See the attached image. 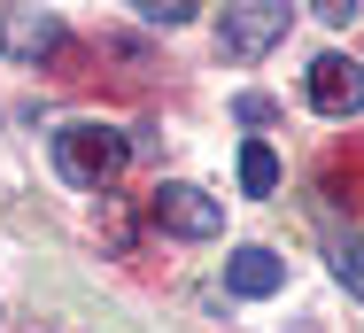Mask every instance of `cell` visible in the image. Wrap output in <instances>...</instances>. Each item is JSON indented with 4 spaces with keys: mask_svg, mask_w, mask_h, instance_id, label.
Returning <instances> with one entry per match:
<instances>
[{
    "mask_svg": "<svg viewBox=\"0 0 364 333\" xmlns=\"http://www.w3.org/2000/svg\"><path fill=\"white\" fill-rule=\"evenodd\" d=\"M55 39H63V23H55V16H16V23H8V47H16V55H31V63H39Z\"/></svg>",
    "mask_w": 364,
    "mask_h": 333,
    "instance_id": "cell-6",
    "label": "cell"
},
{
    "mask_svg": "<svg viewBox=\"0 0 364 333\" xmlns=\"http://www.w3.org/2000/svg\"><path fill=\"white\" fill-rule=\"evenodd\" d=\"M240 186H248V194H272V186H279V155H272L264 139L240 147Z\"/></svg>",
    "mask_w": 364,
    "mask_h": 333,
    "instance_id": "cell-7",
    "label": "cell"
},
{
    "mask_svg": "<svg viewBox=\"0 0 364 333\" xmlns=\"http://www.w3.org/2000/svg\"><path fill=\"white\" fill-rule=\"evenodd\" d=\"M147 217H155L163 233H178V240H218L225 233V201L202 194V186H186V179L155 186V194H147Z\"/></svg>",
    "mask_w": 364,
    "mask_h": 333,
    "instance_id": "cell-2",
    "label": "cell"
},
{
    "mask_svg": "<svg viewBox=\"0 0 364 333\" xmlns=\"http://www.w3.org/2000/svg\"><path fill=\"white\" fill-rule=\"evenodd\" d=\"M124 163H132V139L117 132V125H63L55 132V171L70 186H109Z\"/></svg>",
    "mask_w": 364,
    "mask_h": 333,
    "instance_id": "cell-1",
    "label": "cell"
},
{
    "mask_svg": "<svg viewBox=\"0 0 364 333\" xmlns=\"http://www.w3.org/2000/svg\"><path fill=\"white\" fill-rule=\"evenodd\" d=\"M140 16H147V23H171V31H178V23H194V0H140Z\"/></svg>",
    "mask_w": 364,
    "mask_h": 333,
    "instance_id": "cell-8",
    "label": "cell"
},
{
    "mask_svg": "<svg viewBox=\"0 0 364 333\" xmlns=\"http://www.w3.org/2000/svg\"><path fill=\"white\" fill-rule=\"evenodd\" d=\"M272 39H287V8L279 0H248V8H225L218 16V55L225 63H256Z\"/></svg>",
    "mask_w": 364,
    "mask_h": 333,
    "instance_id": "cell-3",
    "label": "cell"
},
{
    "mask_svg": "<svg viewBox=\"0 0 364 333\" xmlns=\"http://www.w3.org/2000/svg\"><path fill=\"white\" fill-rule=\"evenodd\" d=\"M279 287H287V264H279L272 248H232V256H225V295L264 302V295H279Z\"/></svg>",
    "mask_w": 364,
    "mask_h": 333,
    "instance_id": "cell-5",
    "label": "cell"
},
{
    "mask_svg": "<svg viewBox=\"0 0 364 333\" xmlns=\"http://www.w3.org/2000/svg\"><path fill=\"white\" fill-rule=\"evenodd\" d=\"M0 47H8V23H0Z\"/></svg>",
    "mask_w": 364,
    "mask_h": 333,
    "instance_id": "cell-10",
    "label": "cell"
},
{
    "mask_svg": "<svg viewBox=\"0 0 364 333\" xmlns=\"http://www.w3.org/2000/svg\"><path fill=\"white\" fill-rule=\"evenodd\" d=\"M310 109L318 117H364V70L349 55H318L310 63Z\"/></svg>",
    "mask_w": 364,
    "mask_h": 333,
    "instance_id": "cell-4",
    "label": "cell"
},
{
    "mask_svg": "<svg viewBox=\"0 0 364 333\" xmlns=\"http://www.w3.org/2000/svg\"><path fill=\"white\" fill-rule=\"evenodd\" d=\"M333 279H341L349 295H364V248H341V256H333Z\"/></svg>",
    "mask_w": 364,
    "mask_h": 333,
    "instance_id": "cell-9",
    "label": "cell"
}]
</instances>
